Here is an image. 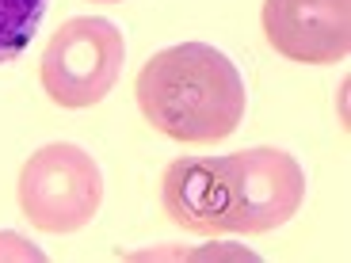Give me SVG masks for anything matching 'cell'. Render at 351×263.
Listing matches in <instances>:
<instances>
[{
    "mask_svg": "<svg viewBox=\"0 0 351 263\" xmlns=\"http://www.w3.org/2000/svg\"><path fill=\"white\" fill-rule=\"evenodd\" d=\"M134 96L145 123L180 145H214L229 138L248 107L237 65L206 42L157 50L141 65Z\"/></svg>",
    "mask_w": 351,
    "mask_h": 263,
    "instance_id": "6da1fadb",
    "label": "cell"
},
{
    "mask_svg": "<svg viewBox=\"0 0 351 263\" xmlns=\"http://www.w3.org/2000/svg\"><path fill=\"white\" fill-rule=\"evenodd\" d=\"M165 214L187 233L221 237L233 233V202H229L226 157H184L172 160L160 179Z\"/></svg>",
    "mask_w": 351,
    "mask_h": 263,
    "instance_id": "8992f818",
    "label": "cell"
},
{
    "mask_svg": "<svg viewBox=\"0 0 351 263\" xmlns=\"http://www.w3.org/2000/svg\"><path fill=\"white\" fill-rule=\"evenodd\" d=\"M19 210L43 233H77L99 214L104 172L73 141H53L31 153L19 172Z\"/></svg>",
    "mask_w": 351,
    "mask_h": 263,
    "instance_id": "3957f363",
    "label": "cell"
},
{
    "mask_svg": "<svg viewBox=\"0 0 351 263\" xmlns=\"http://www.w3.org/2000/svg\"><path fill=\"white\" fill-rule=\"evenodd\" d=\"M233 233H271L298 214L306 199V172L287 149H241L226 157Z\"/></svg>",
    "mask_w": 351,
    "mask_h": 263,
    "instance_id": "277c9868",
    "label": "cell"
},
{
    "mask_svg": "<svg viewBox=\"0 0 351 263\" xmlns=\"http://www.w3.org/2000/svg\"><path fill=\"white\" fill-rule=\"evenodd\" d=\"M50 0H0V65L16 62L31 46Z\"/></svg>",
    "mask_w": 351,
    "mask_h": 263,
    "instance_id": "52a82bcc",
    "label": "cell"
},
{
    "mask_svg": "<svg viewBox=\"0 0 351 263\" xmlns=\"http://www.w3.org/2000/svg\"><path fill=\"white\" fill-rule=\"evenodd\" d=\"M263 38L298 65H336L351 50V0H263Z\"/></svg>",
    "mask_w": 351,
    "mask_h": 263,
    "instance_id": "5b68a950",
    "label": "cell"
},
{
    "mask_svg": "<svg viewBox=\"0 0 351 263\" xmlns=\"http://www.w3.org/2000/svg\"><path fill=\"white\" fill-rule=\"evenodd\" d=\"M126 62L123 31L104 16H73L65 19L43 50V92L58 107H96L119 84Z\"/></svg>",
    "mask_w": 351,
    "mask_h": 263,
    "instance_id": "7a4b0ae2",
    "label": "cell"
},
{
    "mask_svg": "<svg viewBox=\"0 0 351 263\" xmlns=\"http://www.w3.org/2000/svg\"><path fill=\"white\" fill-rule=\"evenodd\" d=\"M99 4H119V0H99Z\"/></svg>",
    "mask_w": 351,
    "mask_h": 263,
    "instance_id": "ba28073f",
    "label": "cell"
}]
</instances>
